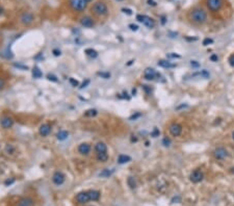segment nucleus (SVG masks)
Instances as JSON below:
<instances>
[{"label":"nucleus","mask_w":234,"mask_h":206,"mask_svg":"<svg viewBox=\"0 0 234 206\" xmlns=\"http://www.w3.org/2000/svg\"><path fill=\"white\" fill-rule=\"evenodd\" d=\"M188 19L192 23L196 25H203L207 22V12L201 6H196L188 12Z\"/></svg>","instance_id":"f257e3e1"},{"label":"nucleus","mask_w":234,"mask_h":206,"mask_svg":"<svg viewBox=\"0 0 234 206\" xmlns=\"http://www.w3.org/2000/svg\"><path fill=\"white\" fill-rule=\"evenodd\" d=\"M90 12H93L94 15L97 16V17H106L109 12L108 9V5L106 4V2L102 1V0H99V1H96L95 3H93V5L90 6Z\"/></svg>","instance_id":"f03ea898"},{"label":"nucleus","mask_w":234,"mask_h":206,"mask_svg":"<svg viewBox=\"0 0 234 206\" xmlns=\"http://www.w3.org/2000/svg\"><path fill=\"white\" fill-rule=\"evenodd\" d=\"M69 5L72 11L82 12L87 7V2L85 0H69Z\"/></svg>","instance_id":"7ed1b4c3"},{"label":"nucleus","mask_w":234,"mask_h":206,"mask_svg":"<svg viewBox=\"0 0 234 206\" xmlns=\"http://www.w3.org/2000/svg\"><path fill=\"white\" fill-rule=\"evenodd\" d=\"M36 20V17L31 12H23L19 16V22L24 26H29Z\"/></svg>","instance_id":"20e7f679"},{"label":"nucleus","mask_w":234,"mask_h":206,"mask_svg":"<svg viewBox=\"0 0 234 206\" xmlns=\"http://www.w3.org/2000/svg\"><path fill=\"white\" fill-rule=\"evenodd\" d=\"M136 20L140 22V23H143L145 25L146 27L148 28H154L155 26V21L153 20L152 18H150L149 16H146V15H137L136 16Z\"/></svg>","instance_id":"39448f33"},{"label":"nucleus","mask_w":234,"mask_h":206,"mask_svg":"<svg viewBox=\"0 0 234 206\" xmlns=\"http://www.w3.org/2000/svg\"><path fill=\"white\" fill-rule=\"evenodd\" d=\"M206 5L211 12H218L223 7L224 1L223 0H206Z\"/></svg>","instance_id":"423d86ee"},{"label":"nucleus","mask_w":234,"mask_h":206,"mask_svg":"<svg viewBox=\"0 0 234 206\" xmlns=\"http://www.w3.org/2000/svg\"><path fill=\"white\" fill-rule=\"evenodd\" d=\"M79 23L82 27L85 28H93L95 26V21L90 16H83L79 19Z\"/></svg>","instance_id":"0eeeda50"},{"label":"nucleus","mask_w":234,"mask_h":206,"mask_svg":"<svg viewBox=\"0 0 234 206\" xmlns=\"http://www.w3.org/2000/svg\"><path fill=\"white\" fill-rule=\"evenodd\" d=\"M65 180H66V176L64 175V173H61V172L57 171V172H55V173L53 174L52 182L54 183L55 185H57V186L61 185V184H64Z\"/></svg>","instance_id":"6e6552de"},{"label":"nucleus","mask_w":234,"mask_h":206,"mask_svg":"<svg viewBox=\"0 0 234 206\" xmlns=\"http://www.w3.org/2000/svg\"><path fill=\"white\" fill-rule=\"evenodd\" d=\"M168 131L173 136H179L182 133V126L178 123H173L168 126Z\"/></svg>","instance_id":"1a4fd4ad"},{"label":"nucleus","mask_w":234,"mask_h":206,"mask_svg":"<svg viewBox=\"0 0 234 206\" xmlns=\"http://www.w3.org/2000/svg\"><path fill=\"white\" fill-rule=\"evenodd\" d=\"M203 178H204V174H203L202 171H200V170H195L189 176L190 181L193 182V183L201 182V181L203 180Z\"/></svg>","instance_id":"9d476101"},{"label":"nucleus","mask_w":234,"mask_h":206,"mask_svg":"<svg viewBox=\"0 0 234 206\" xmlns=\"http://www.w3.org/2000/svg\"><path fill=\"white\" fill-rule=\"evenodd\" d=\"M0 126H1L3 129H9L14 126V120L11 117H2L0 119Z\"/></svg>","instance_id":"9b49d317"},{"label":"nucleus","mask_w":234,"mask_h":206,"mask_svg":"<svg viewBox=\"0 0 234 206\" xmlns=\"http://www.w3.org/2000/svg\"><path fill=\"white\" fill-rule=\"evenodd\" d=\"M77 150H78V153H79V154L86 156V155H89L90 153L92 147H90V145L89 143H81L80 145L78 146Z\"/></svg>","instance_id":"f8f14e48"},{"label":"nucleus","mask_w":234,"mask_h":206,"mask_svg":"<svg viewBox=\"0 0 234 206\" xmlns=\"http://www.w3.org/2000/svg\"><path fill=\"white\" fill-rule=\"evenodd\" d=\"M76 201L79 203V204H85L89 201H90L89 193L87 192H80L76 195Z\"/></svg>","instance_id":"ddd939ff"},{"label":"nucleus","mask_w":234,"mask_h":206,"mask_svg":"<svg viewBox=\"0 0 234 206\" xmlns=\"http://www.w3.org/2000/svg\"><path fill=\"white\" fill-rule=\"evenodd\" d=\"M213 155L217 159H225L228 156V151L223 147H218L213 151Z\"/></svg>","instance_id":"4468645a"},{"label":"nucleus","mask_w":234,"mask_h":206,"mask_svg":"<svg viewBox=\"0 0 234 206\" xmlns=\"http://www.w3.org/2000/svg\"><path fill=\"white\" fill-rule=\"evenodd\" d=\"M50 132H51V126H50L49 124L41 125V127L39 129V133H40L41 136H44V137L48 136L50 134Z\"/></svg>","instance_id":"2eb2a0df"},{"label":"nucleus","mask_w":234,"mask_h":206,"mask_svg":"<svg viewBox=\"0 0 234 206\" xmlns=\"http://www.w3.org/2000/svg\"><path fill=\"white\" fill-rule=\"evenodd\" d=\"M87 193H89L90 201H98V200L100 199V196H101V194H100L99 190H96V189L87 190Z\"/></svg>","instance_id":"dca6fc26"},{"label":"nucleus","mask_w":234,"mask_h":206,"mask_svg":"<svg viewBox=\"0 0 234 206\" xmlns=\"http://www.w3.org/2000/svg\"><path fill=\"white\" fill-rule=\"evenodd\" d=\"M95 151L97 153H103V152H107V146L105 145L104 143L102 142H98L95 145Z\"/></svg>","instance_id":"f3484780"},{"label":"nucleus","mask_w":234,"mask_h":206,"mask_svg":"<svg viewBox=\"0 0 234 206\" xmlns=\"http://www.w3.org/2000/svg\"><path fill=\"white\" fill-rule=\"evenodd\" d=\"M157 65L159 66V67H162V68H174V67H176V65H175V64H172L171 61H165V59H160V61L157 62Z\"/></svg>","instance_id":"a211bd4d"},{"label":"nucleus","mask_w":234,"mask_h":206,"mask_svg":"<svg viewBox=\"0 0 234 206\" xmlns=\"http://www.w3.org/2000/svg\"><path fill=\"white\" fill-rule=\"evenodd\" d=\"M130 160H131V157L129 155H126V154H120L118 157V162L120 164H127V162H129Z\"/></svg>","instance_id":"6ab92c4d"},{"label":"nucleus","mask_w":234,"mask_h":206,"mask_svg":"<svg viewBox=\"0 0 234 206\" xmlns=\"http://www.w3.org/2000/svg\"><path fill=\"white\" fill-rule=\"evenodd\" d=\"M19 204L24 205V206H33L34 202H33L32 199L29 198V197H25V198H22V199L20 200Z\"/></svg>","instance_id":"aec40b11"},{"label":"nucleus","mask_w":234,"mask_h":206,"mask_svg":"<svg viewBox=\"0 0 234 206\" xmlns=\"http://www.w3.org/2000/svg\"><path fill=\"white\" fill-rule=\"evenodd\" d=\"M114 173V170H109V169H104L99 173L100 178H109Z\"/></svg>","instance_id":"412c9836"},{"label":"nucleus","mask_w":234,"mask_h":206,"mask_svg":"<svg viewBox=\"0 0 234 206\" xmlns=\"http://www.w3.org/2000/svg\"><path fill=\"white\" fill-rule=\"evenodd\" d=\"M68 137H69V132L66 130L58 131L57 134H56V139H57L58 140H67Z\"/></svg>","instance_id":"4be33fe9"},{"label":"nucleus","mask_w":234,"mask_h":206,"mask_svg":"<svg viewBox=\"0 0 234 206\" xmlns=\"http://www.w3.org/2000/svg\"><path fill=\"white\" fill-rule=\"evenodd\" d=\"M84 53L89 56V57H90V58H96L97 56H98V52L96 51L95 49H93V48H87V49H85L84 50Z\"/></svg>","instance_id":"5701e85b"},{"label":"nucleus","mask_w":234,"mask_h":206,"mask_svg":"<svg viewBox=\"0 0 234 206\" xmlns=\"http://www.w3.org/2000/svg\"><path fill=\"white\" fill-rule=\"evenodd\" d=\"M96 158H97V160L100 162H105V161H107V159H108V154H107V152L97 153Z\"/></svg>","instance_id":"b1692460"},{"label":"nucleus","mask_w":234,"mask_h":206,"mask_svg":"<svg viewBox=\"0 0 234 206\" xmlns=\"http://www.w3.org/2000/svg\"><path fill=\"white\" fill-rule=\"evenodd\" d=\"M97 114H98L97 109L90 108V109H87V110H85V112L83 114V115H84V117H87V118H93V117H96Z\"/></svg>","instance_id":"393cba45"},{"label":"nucleus","mask_w":234,"mask_h":206,"mask_svg":"<svg viewBox=\"0 0 234 206\" xmlns=\"http://www.w3.org/2000/svg\"><path fill=\"white\" fill-rule=\"evenodd\" d=\"M32 76H33V78H37V79H39V78H42L43 73H42V71H41L37 67H34L32 69Z\"/></svg>","instance_id":"a878e982"},{"label":"nucleus","mask_w":234,"mask_h":206,"mask_svg":"<svg viewBox=\"0 0 234 206\" xmlns=\"http://www.w3.org/2000/svg\"><path fill=\"white\" fill-rule=\"evenodd\" d=\"M5 153H7L8 155H14L16 153V148L11 144H8V145L5 146V149H4Z\"/></svg>","instance_id":"bb28decb"},{"label":"nucleus","mask_w":234,"mask_h":206,"mask_svg":"<svg viewBox=\"0 0 234 206\" xmlns=\"http://www.w3.org/2000/svg\"><path fill=\"white\" fill-rule=\"evenodd\" d=\"M127 184H128V186H129L130 189H135V187H136L135 179H134L132 176H129L127 178Z\"/></svg>","instance_id":"cd10ccee"},{"label":"nucleus","mask_w":234,"mask_h":206,"mask_svg":"<svg viewBox=\"0 0 234 206\" xmlns=\"http://www.w3.org/2000/svg\"><path fill=\"white\" fill-rule=\"evenodd\" d=\"M98 75L100 77H102V78H104V79H109L110 78V73L109 72H98Z\"/></svg>","instance_id":"c85d7f7f"},{"label":"nucleus","mask_w":234,"mask_h":206,"mask_svg":"<svg viewBox=\"0 0 234 206\" xmlns=\"http://www.w3.org/2000/svg\"><path fill=\"white\" fill-rule=\"evenodd\" d=\"M156 76H158V74H145L144 75L145 79H147V80H154Z\"/></svg>","instance_id":"c756f323"},{"label":"nucleus","mask_w":234,"mask_h":206,"mask_svg":"<svg viewBox=\"0 0 234 206\" xmlns=\"http://www.w3.org/2000/svg\"><path fill=\"white\" fill-rule=\"evenodd\" d=\"M47 78H48V80L53 81V82H57V81H58L57 77H56L55 75H53V74H48V75H47Z\"/></svg>","instance_id":"7c9ffc66"},{"label":"nucleus","mask_w":234,"mask_h":206,"mask_svg":"<svg viewBox=\"0 0 234 206\" xmlns=\"http://www.w3.org/2000/svg\"><path fill=\"white\" fill-rule=\"evenodd\" d=\"M69 81H70V83L72 84V86H75V87H76V86H79V82H78V81L76 80V79H74V78H69Z\"/></svg>","instance_id":"2f4dec72"},{"label":"nucleus","mask_w":234,"mask_h":206,"mask_svg":"<svg viewBox=\"0 0 234 206\" xmlns=\"http://www.w3.org/2000/svg\"><path fill=\"white\" fill-rule=\"evenodd\" d=\"M162 145H163L164 147H168L171 145V140L168 139V137H164V139L162 140Z\"/></svg>","instance_id":"473e14b6"},{"label":"nucleus","mask_w":234,"mask_h":206,"mask_svg":"<svg viewBox=\"0 0 234 206\" xmlns=\"http://www.w3.org/2000/svg\"><path fill=\"white\" fill-rule=\"evenodd\" d=\"M14 66H15V67L19 68V69H21V70H28L27 66H24V65H22V64H14Z\"/></svg>","instance_id":"72a5a7b5"},{"label":"nucleus","mask_w":234,"mask_h":206,"mask_svg":"<svg viewBox=\"0 0 234 206\" xmlns=\"http://www.w3.org/2000/svg\"><path fill=\"white\" fill-rule=\"evenodd\" d=\"M145 74H157V73L155 72L154 69H152V68H147L146 70H145Z\"/></svg>","instance_id":"f704fd0d"},{"label":"nucleus","mask_w":234,"mask_h":206,"mask_svg":"<svg viewBox=\"0 0 234 206\" xmlns=\"http://www.w3.org/2000/svg\"><path fill=\"white\" fill-rule=\"evenodd\" d=\"M159 134H160V132H159V130L157 129V128H154V130H153V132L151 133V135L153 137H157Z\"/></svg>","instance_id":"c9c22d12"},{"label":"nucleus","mask_w":234,"mask_h":206,"mask_svg":"<svg viewBox=\"0 0 234 206\" xmlns=\"http://www.w3.org/2000/svg\"><path fill=\"white\" fill-rule=\"evenodd\" d=\"M90 79H85V81H83L82 84H81V86H80V89H84V87H86V86L90 84Z\"/></svg>","instance_id":"e433bc0d"},{"label":"nucleus","mask_w":234,"mask_h":206,"mask_svg":"<svg viewBox=\"0 0 234 206\" xmlns=\"http://www.w3.org/2000/svg\"><path fill=\"white\" fill-rule=\"evenodd\" d=\"M14 182H15V178H12V179H7V180H6L5 182H4V184H5L6 186H8V185H12V184L14 183Z\"/></svg>","instance_id":"4c0bfd02"},{"label":"nucleus","mask_w":234,"mask_h":206,"mask_svg":"<svg viewBox=\"0 0 234 206\" xmlns=\"http://www.w3.org/2000/svg\"><path fill=\"white\" fill-rule=\"evenodd\" d=\"M211 43H212V40L209 39V37H207V39H205L204 41H203V45H204V46H207Z\"/></svg>","instance_id":"58836bf2"},{"label":"nucleus","mask_w":234,"mask_h":206,"mask_svg":"<svg viewBox=\"0 0 234 206\" xmlns=\"http://www.w3.org/2000/svg\"><path fill=\"white\" fill-rule=\"evenodd\" d=\"M129 28H130L131 30L136 31L137 29H139V26H137V25H135V24H129Z\"/></svg>","instance_id":"ea45409f"},{"label":"nucleus","mask_w":234,"mask_h":206,"mask_svg":"<svg viewBox=\"0 0 234 206\" xmlns=\"http://www.w3.org/2000/svg\"><path fill=\"white\" fill-rule=\"evenodd\" d=\"M53 54H54L55 56H59L61 54V50H58V49H53Z\"/></svg>","instance_id":"a19ab883"},{"label":"nucleus","mask_w":234,"mask_h":206,"mask_svg":"<svg viewBox=\"0 0 234 206\" xmlns=\"http://www.w3.org/2000/svg\"><path fill=\"white\" fill-rule=\"evenodd\" d=\"M210 61H218V56L215 55V54H212V55L210 56Z\"/></svg>","instance_id":"79ce46f5"},{"label":"nucleus","mask_w":234,"mask_h":206,"mask_svg":"<svg viewBox=\"0 0 234 206\" xmlns=\"http://www.w3.org/2000/svg\"><path fill=\"white\" fill-rule=\"evenodd\" d=\"M144 90H145V92L147 94H150L152 92V89H151V87H149L148 86H144Z\"/></svg>","instance_id":"37998d69"},{"label":"nucleus","mask_w":234,"mask_h":206,"mask_svg":"<svg viewBox=\"0 0 234 206\" xmlns=\"http://www.w3.org/2000/svg\"><path fill=\"white\" fill-rule=\"evenodd\" d=\"M122 12H125V14H128V15H131L132 14V11L129 8H122Z\"/></svg>","instance_id":"c03bdc74"},{"label":"nucleus","mask_w":234,"mask_h":206,"mask_svg":"<svg viewBox=\"0 0 234 206\" xmlns=\"http://www.w3.org/2000/svg\"><path fill=\"white\" fill-rule=\"evenodd\" d=\"M229 62H230V65L232 66V67H234V54L230 56V58H229Z\"/></svg>","instance_id":"a18cd8bd"},{"label":"nucleus","mask_w":234,"mask_h":206,"mask_svg":"<svg viewBox=\"0 0 234 206\" xmlns=\"http://www.w3.org/2000/svg\"><path fill=\"white\" fill-rule=\"evenodd\" d=\"M140 114H136V115H131V117L129 118V120H135V119H137L139 117H140Z\"/></svg>","instance_id":"49530a36"},{"label":"nucleus","mask_w":234,"mask_h":206,"mask_svg":"<svg viewBox=\"0 0 234 206\" xmlns=\"http://www.w3.org/2000/svg\"><path fill=\"white\" fill-rule=\"evenodd\" d=\"M4 84H5L4 80H3L2 78H0V90L3 89V86H4Z\"/></svg>","instance_id":"de8ad7c7"},{"label":"nucleus","mask_w":234,"mask_h":206,"mask_svg":"<svg viewBox=\"0 0 234 206\" xmlns=\"http://www.w3.org/2000/svg\"><path fill=\"white\" fill-rule=\"evenodd\" d=\"M3 15H4V8H3L1 5H0V17H1V16H3Z\"/></svg>","instance_id":"09e8293b"},{"label":"nucleus","mask_w":234,"mask_h":206,"mask_svg":"<svg viewBox=\"0 0 234 206\" xmlns=\"http://www.w3.org/2000/svg\"><path fill=\"white\" fill-rule=\"evenodd\" d=\"M190 65H192L193 67H198V66H199V64H198V62H196V61H192Z\"/></svg>","instance_id":"8fccbe9b"},{"label":"nucleus","mask_w":234,"mask_h":206,"mask_svg":"<svg viewBox=\"0 0 234 206\" xmlns=\"http://www.w3.org/2000/svg\"><path fill=\"white\" fill-rule=\"evenodd\" d=\"M148 4L149 5H156V2H154L153 0H148Z\"/></svg>","instance_id":"3c124183"},{"label":"nucleus","mask_w":234,"mask_h":206,"mask_svg":"<svg viewBox=\"0 0 234 206\" xmlns=\"http://www.w3.org/2000/svg\"><path fill=\"white\" fill-rule=\"evenodd\" d=\"M85 1H86L87 3H89V2H92V1H93V0H85Z\"/></svg>","instance_id":"603ef678"},{"label":"nucleus","mask_w":234,"mask_h":206,"mask_svg":"<svg viewBox=\"0 0 234 206\" xmlns=\"http://www.w3.org/2000/svg\"><path fill=\"white\" fill-rule=\"evenodd\" d=\"M232 137H233V140H234V132L232 133Z\"/></svg>","instance_id":"864d4df0"},{"label":"nucleus","mask_w":234,"mask_h":206,"mask_svg":"<svg viewBox=\"0 0 234 206\" xmlns=\"http://www.w3.org/2000/svg\"><path fill=\"white\" fill-rule=\"evenodd\" d=\"M18 206H24V205H21V204H19Z\"/></svg>","instance_id":"5fc2aeb1"},{"label":"nucleus","mask_w":234,"mask_h":206,"mask_svg":"<svg viewBox=\"0 0 234 206\" xmlns=\"http://www.w3.org/2000/svg\"><path fill=\"white\" fill-rule=\"evenodd\" d=\"M232 172H233V173H234V169H232Z\"/></svg>","instance_id":"6e6d98bb"},{"label":"nucleus","mask_w":234,"mask_h":206,"mask_svg":"<svg viewBox=\"0 0 234 206\" xmlns=\"http://www.w3.org/2000/svg\"><path fill=\"white\" fill-rule=\"evenodd\" d=\"M119 1H120V0H119Z\"/></svg>","instance_id":"4d7b16f0"}]
</instances>
